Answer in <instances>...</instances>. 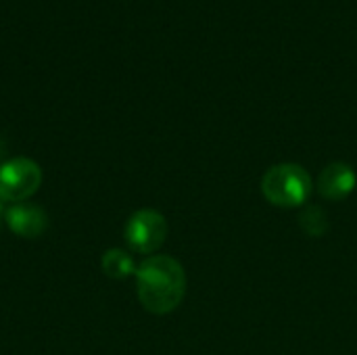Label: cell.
I'll return each instance as SVG.
<instances>
[{
    "label": "cell",
    "mask_w": 357,
    "mask_h": 355,
    "mask_svg": "<svg viewBox=\"0 0 357 355\" xmlns=\"http://www.w3.org/2000/svg\"><path fill=\"white\" fill-rule=\"evenodd\" d=\"M167 236V222L155 209H140L126 224V243L136 253H155Z\"/></svg>",
    "instance_id": "cell-4"
},
{
    "label": "cell",
    "mask_w": 357,
    "mask_h": 355,
    "mask_svg": "<svg viewBox=\"0 0 357 355\" xmlns=\"http://www.w3.org/2000/svg\"><path fill=\"white\" fill-rule=\"evenodd\" d=\"M136 291L146 312L169 314L182 303L186 293L184 268L169 255H153L136 270Z\"/></svg>",
    "instance_id": "cell-1"
},
{
    "label": "cell",
    "mask_w": 357,
    "mask_h": 355,
    "mask_svg": "<svg viewBox=\"0 0 357 355\" xmlns=\"http://www.w3.org/2000/svg\"><path fill=\"white\" fill-rule=\"evenodd\" d=\"M42 184V169L33 159L15 157L0 165V201L25 203L38 192Z\"/></svg>",
    "instance_id": "cell-3"
},
{
    "label": "cell",
    "mask_w": 357,
    "mask_h": 355,
    "mask_svg": "<svg viewBox=\"0 0 357 355\" xmlns=\"http://www.w3.org/2000/svg\"><path fill=\"white\" fill-rule=\"evenodd\" d=\"M299 224H301L303 232H305V234H310V236H314V239L324 236V234H326V230H328L326 213H324V209H322V207H318V205H310V207L301 213Z\"/></svg>",
    "instance_id": "cell-8"
},
{
    "label": "cell",
    "mask_w": 357,
    "mask_h": 355,
    "mask_svg": "<svg viewBox=\"0 0 357 355\" xmlns=\"http://www.w3.org/2000/svg\"><path fill=\"white\" fill-rule=\"evenodd\" d=\"M6 226L10 232H15L21 239H38L44 234L48 220L42 207L31 203H15L4 213Z\"/></svg>",
    "instance_id": "cell-5"
},
{
    "label": "cell",
    "mask_w": 357,
    "mask_h": 355,
    "mask_svg": "<svg viewBox=\"0 0 357 355\" xmlns=\"http://www.w3.org/2000/svg\"><path fill=\"white\" fill-rule=\"evenodd\" d=\"M100 268L109 278H115V280H123V278L136 274V264H134L132 255L123 249L105 251V255L100 257Z\"/></svg>",
    "instance_id": "cell-7"
},
{
    "label": "cell",
    "mask_w": 357,
    "mask_h": 355,
    "mask_svg": "<svg viewBox=\"0 0 357 355\" xmlns=\"http://www.w3.org/2000/svg\"><path fill=\"white\" fill-rule=\"evenodd\" d=\"M357 176L347 163H331L318 178V192L328 201L347 199L356 188Z\"/></svg>",
    "instance_id": "cell-6"
},
{
    "label": "cell",
    "mask_w": 357,
    "mask_h": 355,
    "mask_svg": "<svg viewBox=\"0 0 357 355\" xmlns=\"http://www.w3.org/2000/svg\"><path fill=\"white\" fill-rule=\"evenodd\" d=\"M261 190L272 205L297 207L307 201L312 192V178L297 163H280L266 172Z\"/></svg>",
    "instance_id": "cell-2"
},
{
    "label": "cell",
    "mask_w": 357,
    "mask_h": 355,
    "mask_svg": "<svg viewBox=\"0 0 357 355\" xmlns=\"http://www.w3.org/2000/svg\"><path fill=\"white\" fill-rule=\"evenodd\" d=\"M0 220H2V203H0Z\"/></svg>",
    "instance_id": "cell-10"
},
{
    "label": "cell",
    "mask_w": 357,
    "mask_h": 355,
    "mask_svg": "<svg viewBox=\"0 0 357 355\" xmlns=\"http://www.w3.org/2000/svg\"><path fill=\"white\" fill-rule=\"evenodd\" d=\"M4 153H6V144H4V140L0 138V161H2V157H4Z\"/></svg>",
    "instance_id": "cell-9"
}]
</instances>
